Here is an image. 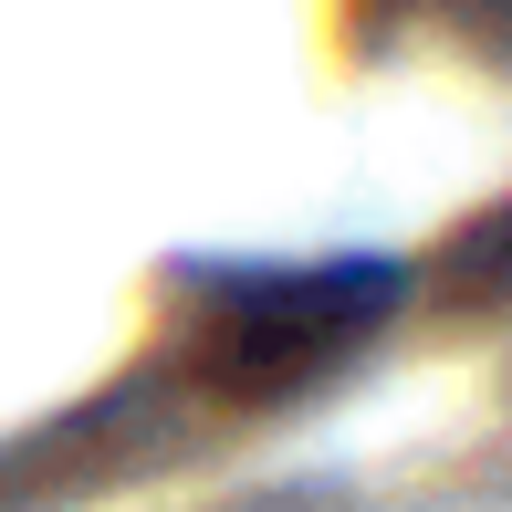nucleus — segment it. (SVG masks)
<instances>
[{"instance_id": "obj_1", "label": "nucleus", "mask_w": 512, "mask_h": 512, "mask_svg": "<svg viewBox=\"0 0 512 512\" xmlns=\"http://www.w3.org/2000/svg\"><path fill=\"white\" fill-rule=\"evenodd\" d=\"M398 11H439L450 32H481V42H512V0H398Z\"/></svg>"}]
</instances>
